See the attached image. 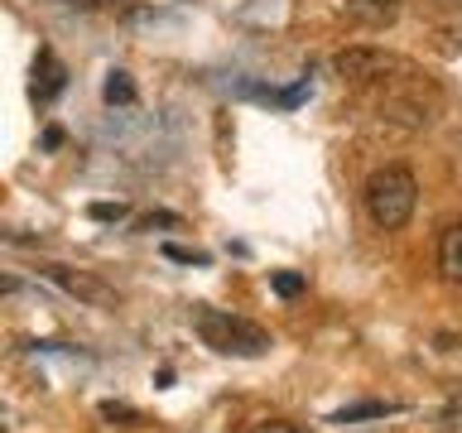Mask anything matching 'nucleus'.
<instances>
[{
  "instance_id": "2",
  "label": "nucleus",
  "mask_w": 462,
  "mask_h": 433,
  "mask_svg": "<svg viewBox=\"0 0 462 433\" xmlns=\"http://www.w3.org/2000/svg\"><path fill=\"white\" fill-rule=\"evenodd\" d=\"M193 327H198V337L222 356H265L270 352V332L265 327L245 323V318H236V313L208 309V303L193 313Z\"/></svg>"
},
{
  "instance_id": "11",
  "label": "nucleus",
  "mask_w": 462,
  "mask_h": 433,
  "mask_svg": "<svg viewBox=\"0 0 462 433\" xmlns=\"http://www.w3.org/2000/svg\"><path fill=\"white\" fill-rule=\"evenodd\" d=\"M381 414H385V404H352V410L337 414V424H352V419H381Z\"/></svg>"
},
{
  "instance_id": "3",
  "label": "nucleus",
  "mask_w": 462,
  "mask_h": 433,
  "mask_svg": "<svg viewBox=\"0 0 462 433\" xmlns=\"http://www.w3.org/2000/svg\"><path fill=\"white\" fill-rule=\"evenodd\" d=\"M400 58H390L385 49H366V43H356V49H342L337 58H332V72L346 82H375L385 78V72H395Z\"/></svg>"
},
{
  "instance_id": "6",
  "label": "nucleus",
  "mask_w": 462,
  "mask_h": 433,
  "mask_svg": "<svg viewBox=\"0 0 462 433\" xmlns=\"http://www.w3.org/2000/svg\"><path fill=\"white\" fill-rule=\"evenodd\" d=\"M439 274L453 289H462V222H448L439 236Z\"/></svg>"
},
{
  "instance_id": "17",
  "label": "nucleus",
  "mask_w": 462,
  "mask_h": 433,
  "mask_svg": "<svg viewBox=\"0 0 462 433\" xmlns=\"http://www.w3.org/2000/svg\"><path fill=\"white\" fill-rule=\"evenodd\" d=\"M0 433H5V404H0Z\"/></svg>"
},
{
  "instance_id": "8",
  "label": "nucleus",
  "mask_w": 462,
  "mask_h": 433,
  "mask_svg": "<svg viewBox=\"0 0 462 433\" xmlns=\"http://www.w3.org/2000/svg\"><path fill=\"white\" fill-rule=\"evenodd\" d=\"M101 97H106L111 106H130V101H135V82H130V72L111 68V72H106V87H101Z\"/></svg>"
},
{
  "instance_id": "4",
  "label": "nucleus",
  "mask_w": 462,
  "mask_h": 433,
  "mask_svg": "<svg viewBox=\"0 0 462 433\" xmlns=\"http://www.w3.org/2000/svg\"><path fill=\"white\" fill-rule=\"evenodd\" d=\"M43 274L58 284V289H68L72 299H82V303H97V309H111L116 303V289H106L101 280H92V274H82V270H68V265H43Z\"/></svg>"
},
{
  "instance_id": "12",
  "label": "nucleus",
  "mask_w": 462,
  "mask_h": 433,
  "mask_svg": "<svg viewBox=\"0 0 462 433\" xmlns=\"http://www.w3.org/2000/svg\"><path fill=\"white\" fill-rule=\"evenodd\" d=\"M164 255H169V260H179V265H202V260H208V255L188 251V245H164Z\"/></svg>"
},
{
  "instance_id": "9",
  "label": "nucleus",
  "mask_w": 462,
  "mask_h": 433,
  "mask_svg": "<svg viewBox=\"0 0 462 433\" xmlns=\"http://www.w3.org/2000/svg\"><path fill=\"white\" fill-rule=\"evenodd\" d=\"M101 419H111V424H125V428H135V424H140V410H130L125 400H106V404H101Z\"/></svg>"
},
{
  "instance_id": "15",
  "label": "nucleus",
  "mask_w": 462,
  "mask_h": 433,
  "mask_svg": "<svg viewBox=\"0 0 462 433\" xmlns=\"http://www.w3.org/2000/svg\"><path fill=\"white\" fill-rule=\"evenodd\" d=\"M144 231H154V226H179V216H169V212H159V216H144L140 222Z\"/></svg>"
},
{
  "instance_id": "5",
  "label": "nucleus",
  "mask_w": 462,
  "mask_h": 433,
  "mask_svg": "<svg viewBox=\"0 0 462 433\" xmlns=\"http://www.w3.org/2000/svg\"><path fill=\"white\" fill-rule=\"evenodd\" d=\"M63 87H68V68L58 63L53 49H39V58H34V87H29V97H34L39 106H49Z\"/></svg>"
},
{
  "instance_id": "13",
  "label": "nucleus",
  "mask_w": 462,
  "mask_h": 433,
  "mask_svg": "<svg viewBox=\"0 0 462 433\" xmlns=\"http://www.w3.org/2000/svg\"><path fill=\"white\" fill-rule=\"evenodd\" d=\"M92 216H97V222H121V216H125V207H121V202H116V207H111V202H97V207H92Z\"/></svg>"
},
{
  "instance_id": "7",
  "label": "nucleus",
  "mask_w": 462,
  "mask_h": 433,
  "mask_svg": "<svg viewBox=\"0 0 462 433\" xmlns=\"http://www.w3.org/2000/svg\"><path fill=\"white\" fill-rule=\"evenodd\" d=\"M346 14L361 24H371V29H385V24H395L400 0H346Z\"/></svg>"
},
{
  "instance_id": "1",
  "label": "nucleus",
  "mask_w": 462,
  "mask_h": 433,
  "mask_svg": "<svg viewBox=\"0 0 462 433\" xmlns=\"http://www.w3.org/2000/svg\"><path fill=\"white\" fill-rule=\"evenodd\" d=\"M361 198H366V212H371L375 226H381V231H400L414 216L419 183H414V173L404 164H385V169H375L366 179V193H361Z\"/></svg>"
},
{
  "instance_id": "16",
  "label": "nucleus",
  "mask_w": 462,
  "mask_h": 433,
  "mask_svg": "<svg viewBox=\"0 0 462 433\" xmlns=\"http://www.w3.org/2000/svg\"><path fill=\"white\" fill-rule=\"evenodd\" d=\"M63 144V130H43V150H58Z\"/></svg>"
},
{
  "instance_id": "14",
  "label": "nucleus",
  "mask_w": 462,
  "mask_h": 433,
  "mask_svg": "<svg viewBox=\"0 0 462 433\" xmlns=\"http://www.w3.org/2000/svg\"><path fill=\"white\" fill-rule=\"evenodd\" d=\"M255 433H309L303 424H284V419H270V424H260Z\"/></svg>"
},
{
  "instance_id": "10",
  "label": "nucleus",
  "mask_w": 462,
  "mask_h": 433,
  "mask_svg": "<svg viewBox=\"0 0 462 433\" xmlns=\"http://www.w3.org/2000/svg\"><path fill=\"white\" fill-rule=\"evenodd\" d=\"M270 284H274V294H280V299H294V294H303V274H294V270H280Z\"/></svg>"
}]
</instances>
